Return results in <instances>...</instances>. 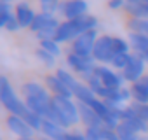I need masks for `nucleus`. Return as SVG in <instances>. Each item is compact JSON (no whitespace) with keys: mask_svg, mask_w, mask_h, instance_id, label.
Masks as SVG:
<instances>
[{"mask_svg":"<svg viewBox=\"0 0 148 140\" xmlns=\"http://www.w3.org/2000/svg\"><path fill=\"white\" fill-rule=\"evenodd\" d=\"M146 65H148V63H146L141 56H138L136 53H132L129 65L122 70V72H120V74H122V77H124V81H125V82H129V84H134V82L141 81V79L145 77Z\"/></svg>","mask_w":148,"mask_h":140,"instance_id":"obj_9","label":"nucleus"},{"mask_svg":"<svg viewBox=\"0 0 148 140\" xmlns=\"http://www.w3.org/2000/svg\"><path fill=\"white\" fill-rule=\"evenodd\" d=\"M45 2H61V0H40V4H45Z\"/></svg>","mask_w":148,"mask_h":140,"instance_id":"obj_34","label":"nucleus"},{"mask_svg":"<svg viewBox=\"0 0 148 140\" xmlns=\"http://www.w3.org/2000/svg\"><path fill=\"white\" fill-rule=\"evenodd\" d=\"M40 133L44 135V138H49V140H64V135L68 133V130L52 123V121H49V119H44Z\"/></svg>","mask_w":148,"mask_h":140,"instance_id":"obj_16","label":"nucleus"},{"mask_svg":"<svg viewBox=\"0 0 148 140\" xmlns=\"http://www.w3.org/2000/svg\"><path fill=\"white\" fill-rule=\"evenodd\" d=\"M125 12L129 14V18L148 19V4H127Z\"/></svg>","mask_w":148,"mask_h":140,"instance_id":"obj_20","label":"nucleus"},{"mask_svg":"<svg viewBox=\"0 0 148 140\" xmlns=\"http://www.w3.org/2000/svg\"><path fill=\"white\" fill-rule=\"evenodd\" d=\"M98 37H99L98 35V28L82 33L80 37H77L70 44V53H75V54H80V56H92V51H94Z\"/></svg>","mask_w":148,"mask_h":140,"instance_id":"obj_8","label":"nucleus"},{"mask_svg":"<svg viewBox=\"0 0 148 140\" xmlns=\"http://www.w3.org/2000/svg\"><path fill=\"white\" fill-rule=\"evenodd\" d=\"M79 112H80V123L86 128H96V126H103V119L98 116V112L86 103H79Z\"/></svg>","mask_w":148,"mask_h":140,"instance_id":"obj_15","label":"nucleus"},{"mask_svg":"<svg viewBox=\"0 0 148 140\" xmlns=\"http://www.w3.org/2000/svg\"><path fill=\"white\" fill-rule=\"evenodd\" d=\"M96 28H98V18L92 14H86V16L77 18V19H64V21H61L54 40L59 44L73 42L82 33H86L89 30H96Z\"/></svg>","mask_w":148,"mask_h":140,"instance_id":"obj_1","label":"nucleus"},{"mask_svg":"<svg viewBox=\"0 0 148 140\" xmlns=\"http://www.w3.org/2000/svg\"><path fill=\"white\" fill-rule=\"evenodd\" d=\"M19 28H21V26H19V23H18V19H16V14H14V16L9 19V23L5 25V30H7V32H18Z\"/></svg>","mask_w":148,"mask_h":140,"instance_id":"obj_31","label":"nucleus"},{"mask_svg":"<svg viewBox=\"0 0 148 140\" xmlns=\"http://www.w3.org/2000/svg\"><path fill=\"white\" fill-rule=\"evenodd\" d=\"M56 76H58V77H59V79L68 86V88H70V91H71V93H73V89H75V86L80 82V81H79L75 76H73L70 70H66V68H58V70H56Z\"/></svg>","mask_w":148,"mask_h":140,"instance_id":"obj_22","label":"nucleus"},{"mask_svg":"<svg viewBox=\"0 0 148 140\" xmlns=\"http://www.w3.org/2000/svg\"><path fill=\"white\" fill-rule=\"evenodd\" d=\"M66 65L70 67V70H73L75 74H79L84 79V77H87L89 74L94 72L98 63L92 56H80V54H75V53H68L66 54Z\"/></svg>","mask_w":148,"mask_h":140,"instance_id":"obj_7","label":"nucleus"},{"mask_svg":"<svg viewBox=\"0 0 148 140\" xmlns=\"http://www.w3.org/2000/svg\"><path fill=\"white\" fill-rule=\"evenodd\" d=\"M129 88H131L132 102H136V103H148V86L143 81H138V82L131 84Z\"/></svg>","mask_w":148,"mask_h":140,"instance_id":"obj_18","label":"nucleus"},{"mask_svg":"<svg viewBox=\"0 0 148 140\" xmlns=\"http://www.w3.org/2000/svg\"><path fill=\"white\" fill-rule=\"evenodd\" d=\"M87 2L86 0H63L61 7H59V14L64 19H77L87 14Z\"/></svg>","mask_w":148,"mask_h":140,"instance_id":"obj_10","label":"nucleus"},{"mask_svg":"<svg viewBox=\"0 0 148 140\" xmlns=\"http://www.w3.org/2000/svg\"><path fill=\"white\" fill-rule=\"evenodd\" d=\"M52 105L66 128H71L80 123V112H79V102L75 98H64V96H52Z\"/></svg>","mask_w":148,"mask_h":140,"instance_id":"obj_3","label":"nucleus"},{"mask_svg":"<svg viewBox=\"0 0 148 140\" xmlns=\"http://www.w3.org/2000/svg\"><path fill=\"white\" fill-rule=\"evenodd\" d=\"M23 119L33 128V131H42V123H44V119H42L38 114H35V112H32V110L28 109V112L23 116Z\"/></svg>","mask_w":148,"mask_h":140,"instance_id":"obj_25","label":"nucleus"},{"mask_svg":"<svg viewBox=\"0 0 148 140\" xmlns=\"http://www.w3.org/2000/svg\"><path fill=\"white\" fill-rule=\"evenodd\" d=\"M127 4H148V0H125Z\"/></svg>","mask_w":148,"mask_h":140,"instance_id":"obj_32","label":"nucleus"},{"mask_svg":"<svg viewBox=\"0 0 148 140\" xmlns=\"http://www.w3.org/2000/svg\"><path fill=\"white\" fill-rule=\"evenodd\" d=\"M127 28L132 33H141V35H148V19H141V18H129L127 19Z\"/></svg>","mask_w":148,"mask_h":140,"instance_id":"obj_19","label":"nucleus"},{"mask_svg":"<svg viewBox=\"0 0 148 140\" xmlns=\"http://www.w3.org/2000/svg\"><path fill=\"white\" fill-rule=\"evenodd\" d=\"M94 74H96V77L101 81V84H103L105 88H108V89H120V88H124V84H125L122 74L119 72V70L108 67V65H99V63H98L96 68H94Z\"/></svg>","mask_w":148,"mask_h":140,"instance_id":"obj_6","label":"nucleus"},{"mask_svg":"<svg viewBox=\"0 0 148 140\" xmlns=\"http://www.w3.org/2000/svg\"><path fill=\"white\" fill-rule=\"evenodd\" d=\"M5 126H7V130L12 133V135H16L18 138H33V128L21 117V116H12V114H9L7 116V119H5Z\"/></svg>","mask_w":148,"mask_h":140,"instance_id":"obj_11","label":"nucleus"},{"mask_svg":"<svg viewBox=\"0 0 148 140\" xmlns=\"http://www.w3.org/2000/svg\"><path fill=\"white\" fill-rule=\"evenodd\" d=\"M131 105H132V109L136 110L138 117H141L143 121L148 123V103H136V102H131Z\"/></svg>","mask_w":148,"mask_h":140,"instance_id":"obj_28","label":"nucleus"},{"mask_svg":"<svg viewBox=\"0 0 148 140\" xmlns=\"http://www.w3.org/2000/svg\"><path fill=\"white\" fill-rule=\"evenodd\" d=\"M64 140H87L86 133H79V131H68L64 135Z\"/></svg>","mask_w":148,"mask_h":140,"instance_id":"obj_29","label":"nucleus"},{"mask_svg":"<svg viewBox=\"0 0 148 140\" xmlns=\"http://www.w3.org/2000/svg\"><path fill=\"white\" fill-rule=\"evenodd\" d=\"M61 21L54 16V14H47V12H37L35 21L32 23L30 30L37 35L38 40H45V39H54L56 32L59 28Z\"/></svg>","mask_w":148,"mask_h":140,"instance_id":"obj_4","label":"nucleus"},{"mask_svg":"<svg viewBox=\"0 0 148 140\" xmlns=\"http://www.w3.org/2000/svg\"><path fill=\"white\" fill-rule=\"evenodd\" d=\"M73 98H75L79 103H86V105H89L94 98H98L96 95H94V91L84 82V81H80L77 86H75V89H73Z\"/></svg>","mask_w":148,"mask_h":140,"instance_id":"obj_17","label":"nucleus"},{"mask_svg":"<svg viewBox=\"0 0 148 140\" xmlns=\"http://www.w3.org/2000/svg\"><path fill=\"white\" fill-rule=\"evenodd\" d=\"M14 14H16V19H18V23H19L21 28H30L32 23L37 18V12L33 11V7L26 2V0H21V2L16 4Z\"/></svg>","mask_w":148,"mask_h":140,"instance_id":"obj_12","label":"nucleus"},{"mask_svg":"<svg viewBox=\"0 0 148 140\" xmlns=\"http://www.w3.org/2000/svg\"><path fill=\"white\" fill-rule=\"evenodd\" d=\"M117 56L113 47V35H99L92 51V58L99 65H110L112 60Z\"/></svg>","mask_w":148,"mask_h":140,"instance_id":"obj_5","label":"nucleus"},{"mask_svg":"<svg viewBox=\"0 0 148 140\" xmlns=\"http://www.w3.org/2000/svg\"><path fill=\"white\" fill-rule=\"evenodd\" d=\"M127 40H129V44H131V51L136 53L138 56H141V58L148 63V35H141V33H132V32H129Z\"/></svg>","mask_w":148,"mask_h":140,"instance_id":"obj_14","label":"nucleus"},{"mask_svg":"<svg viewBox=\"0 0 148 140\" xmlns=\"http://www.w3.org/2000/svg\"><path fill=\"white\" fill-rule=\"evenodd\" d=\"M40 42V47L42 49H45L47 53H51L52 56H59L61 54V44L59 42H56L54 39H45V40H38Z\"/></svg>","mask_w":148,"mask_h":140,"instance_id":"obj_24","label":"nucleus"},{"mask_svg":"<svg viewBox=\"0 0 148 140\" xmlns=\"http://www.w3.org/2000/svg\"><path fill=\"white\" fill-rule=\"evenodd\" d=\"M18 140H37V138H18Z\"/></svg>","mask_w":148,"mask_h":140,"instance_id":"obj_36","label":"nucleus"},{"mask_svg":"<svg viewBox=\"0 0 148 140\" xmlns=\"http://www.w3.org/2000/svg\"><path fill=\"white\" fill-rule=\"evenodd\" d=\"M115 131H117L119 140H141V137H143V135L136 133L132 128H129L125 123H120V124H119V128H117Z\"/></svg>","mask_w":148,"mask_h":140,"instance_id":"obj_21","label":"nucleus"},{"mask_svg":"<svg viewBox=\"0 0 148 140\" xmlns=\"http://www.w3.org/2000/svg\"><path fill=\"white\" fill-rule=\"evenodd\" d=\"M125 6H127L125 0H108V7L113 9V11H117V9H125Z\"/></svg>","mask_w":148,"mask_h":140,"instance_id":"obj_30","label":"nucleus"},{"mask_svg":"<svg viewBox=\"0 0 148 140\" xmlns=\"http://www.w3.org/2000/svg\"><path fill=\"white\" fill-rule=\"evenodd\" d=\"M131 56H132V53H124V54H117L113 60H112V68H115V70H119V72H122V70L129 65V61H131Z\"/></svg>","mask_w":148,"mask_h":140,"instance_id":"obj_23","label":"nucleus"},{"mask_svg":"<svg viewBox=\"0 0 148 140\" xmlns=\"http://www.w3.org/2000/svg\"><path fill=\"white\" fill-rule=\"evenodd\" d=\"M0 102H2L4 109L12 116H21L23 117L28 112V107H26L25 100H21L18 96V93L14 91V88L11 86V82L5 76L0 77Z\"/></svg>","mask_w":148,"mask_h":140,"instance_id":"obj_2","label":"nucleus"},{"mask_svg":"<svg viewBox=\"0 0 148 140\" xmlns=\"http://www.w3.org/2000/svg\"><path fill=\"white\" fill-rule=\"evenodd\" d=\"M14 16V11L11 7V4L7 2H0V26L5 28V25L9 23V19Z\"/></svg>","mask_w":148,"mask_h":140,"instance_id":"obj_26","label":"nucleus"},{"mask_svg":"<svg viewBox=\"0 0 148 140\" xmlns=\"http://www.w3.org/2000/svg\"><path fill=\"white\" fill-rule=\"evenodd\" d=\"M45 88L51 91L52 96H64V98H73V93L70 91V88L56 76V74H49L45 76Z\"/></svg>","mask_w":148,"mask_h":140,"instance_id":"obj_13","label":"nucleus"},{"mask_svg":"<svg viewBox=\"0 0 148 140\" xmlns=\"http://www.w3.org/2000/svg\"><path fill=\"white\" fill-rule=\"evenodd\" d=\"M42 140H49V138H42Z\"/></svg>","mask_w":148,"mask_h":140,"instance_id":"obj_37","label":"nucleus"},{"mask_svg":"<svg viewBox=\"0 0 148 140\" xmlns=\"http://www.w3.org/2000/svg\"><path fill=\"white\" fill-rule=\"evenodd\" d=\"M141 81H143V82H145V84H146V86H148V74H145V77H143V79H141Z\"/></svg>","mask_w":148,"mask_h":140,"instance_id":"obj_33","label":"nucleus"},{"mask_svg":"<svg viewBox=\"0 0 148 140\" xmlns=\"http://www.w3.org/2000/svg\"><path fill=\"white\" fill-rule=\"evenodd\" d=\"M0 2H7V4H11V2H14V0H0Z\"/></svg>","mask_w":148,"mask_h":140,"instance_id":"obj_35","label":"nucleus"},{"mask_svg":"<svg viewBox=\"0 0 148 140\" xmlns=\"http://www.w3.org/2000/svg\"><path fill=\"white\" fill-rule=\"evenodd\" d=\"M35 54H37V58H38V61H42V65H45V67H49V68H52V67L56 65V56H52V54L47 53L45 49L38 47V49L35 51Z\"/></svg>","mask_w":148,"mask_h":140,"instance_id":"obj_27","label":"nucleus"}]
</instances>
